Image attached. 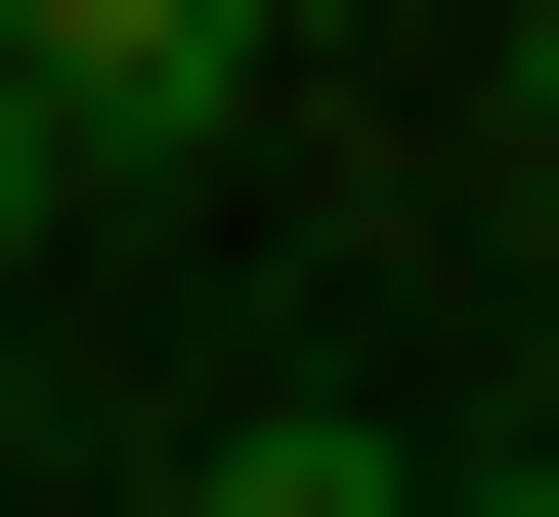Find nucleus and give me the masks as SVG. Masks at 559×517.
<instances>
[{
    "mask_svg": "<svg viewBox=\"0 0 559 517\" xmlns=\"http://www.w3.org/2000/svg\"><path fill=\"white\" fill-rule=\"evenodd\" d=\"M388 474H430V432H345V388H301V432H215L173 517H388Z\"/></svg>",
    "mask_w": 559,
    "mask_h": 517,
    "instance_id": "nucleus-2",
    "label": "nucleus"
},
{
    "mask_svg": "<svg viewBox=\"0 0 559 517\" xmlns=\"http://www.w3.org/2000/svg\"><path fill=\"white\" fill-rule=\"evenodd\" d=\"M0 86H44V130H259L301 44H259V0H0Z\"/></svg>",
    "mask_w": 559,
    "mask_h": 517,
    "instance_id": "nucleus-1",
    "label": "nucleus"
},
{
    "mask_svg": "<svg viewBox=\"0 0 559 517\" xmlns=\"http://www.w3.org/2000/svg\"><path fill=\"white\" fill-rule=\"evenodd\" d=\"M516 302H559V130H516Z\"/></svg>",
    "mask_w": 559,
    "mask_h": 517,
    "instance_id": "nucleus-3",
    "label": "nucleus"
},
{
    "mask_svg": "<svg viewBox=\"0 0 559 517\" xmlns=\"http://www.w3.org/2000/svg\"><path fill=\"white\" fill-rule=\"evenodd\" d=\"M0 474H44V432H0Z\"/></svg>",
    "mask_w": 559,
    "mask_h": 517,
    "instance_id": "nucleus-6",
    "label": "nucleus"
},
{
    "mask_svg": "<svg viewBox=\"0 0 559 517\" xmlns=\"http://www.w3.org/2000/svg\"><path fill=\"white\" fill-rule=\"evenodd\" d=\"M259 44H301V0H259Z\"/></svg>",
    "mask_w": 559,
    "mask_h": 517,
    "instance_id": "nucleus-5",
    "label": "nucleus"
},
{
    "mask_svg": "<svg viewBox=\"0 0 559 517\" xmlns=\"http://www.w3.org/2000/svg\"><path fill=\"white\" fill-rule=\"evenodd\" d=\"M0 173H44V86H0Z\"/></svg>",
    "mask_w": 559,
    "mask_h": 517,
    "instance_id": "nucleus-4",
    "label": "nucleus"
}]
</instances>
